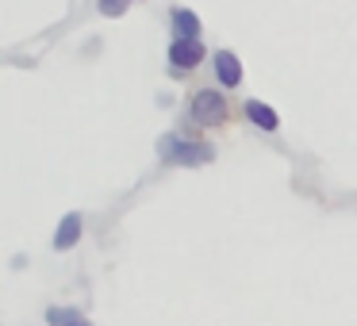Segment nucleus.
Masks as SVG:
<instances>
[{"label":"nucleus","instance_id":"obj_1","mask_svg":"<svg viewBox=\"0 0 357 326\" xmlns=\"http://www.w3.org/2000/svg\"><path fill=\"white\" fill-rule=\"evenodd\" d=\"M158 154H162L165 165H185V169H192V165H208L215 157V150L200 139H185L181 131H173L158 142Z\"/></svg>","mask_w":357,"mask_h":326},{"label":"nucleus","instance_id":"obj_2","mask_svg":"<svg viewBox=\"0 0 357 326\" xmlns=\"http://www.w3.org/2000/svg\"><path fill=\"white\" fill-rule=\"evenodd\" d=\"M188 119H192L196 127H219V123H227V96L215 93V85H211V88H196L192 104H188Z\"/></svg>","mask_w":357,"mask_h":326},{"label":"nucleus","instance_id":"obj_3","mask_svg":"<svg viewBox=\"0 0 357 326\" xmlns=\"http://www.w3.org/2000/svg\"><path fill=\"white\" fill-rule=\"evenodd\" d=\"M165 58H169V73L181 77V73H192L208 62V47H204V39H173Z\"/></svg>","mask_w":357,"mask_h":326},{"label":"nucleus","instance_id":"obj_4","mask_svg":"<svg viewBox=\"0 0 357 326\" xmlns=\"http://www.w3.org/2000/svg\"><path fill=\"white\" fill-rule=\"evenodd\" d=\"M211 70H215L219 88H238L242 85V62L234 50H215L211 54Z\"/></svg>","mask_w":357,"mask_h":326},{"label":"nucleus","instance_id":"obj_5","mask_svg":"<svg viewBox=\"0 0 357 326\" xmlns=\"http://www.w3.org/2000/svg\"><path fill=\"white\" fill-rule=\"evenodd\" d=\"M169 31H173V39H200L204 24H200V16H196L192 8L173 4V8H169Z\"/></svg>","mask_w":357,"mask_h":326},{"label":"nucleus","instance_id":"obj_6","mask_svg":"<svg viewBox=\"0 0 357 326\" xmlns=\"http://www.w3.org/2000/svg\"><path fill=\"white\" fill-rule=\"evenodd\" d=\"M242 116L250 119V123L257 127V131H265V134H273L280 127V116H277V108H269L265 100H246L242 104Z\"/></svg>","mask_w":357,"mask_h":326},{"label":"nucleus","instance_id":"obj_7","mask_svg":"<svg viewBox=\"0 0 357 326\" xmlns=\"http://www.w3.org/2000/svg\"><path fill=\"white\" fill-rule=\"evenodd\" d=\"M81 231H85V219H81V211L62 215V223H58V231H54V249H58V254L77 246V242H81Z\"/></svg>","mask_w":357,"mask_h":326},{"label":"nucleus","instance_id":"obj_8","mask_svg":"<svg viewBox=\"0 0 357 326\" xmlns=\"http://www.w3.org/2000/svg\"><path fill=\"white\" fill-rule=\"evenodd\" d=\"M47 323L50 326H93L77 307H47Z\"/></svg>","mask_w":357,"mask_h":326},{"label":"nucleus","instance_id":"obj_9","mask_svg":"<svg viewBox=\"0 0 357 326\" xmlns=\"http://www.w3.org/2000/svg\"><path fill=\"white\" fill-rule=\"evenodd\" d=\"M127 8H131V0H96V12L104 20H123Z\"/></svg>","mask_w":357,"mask_h":326}]
</instances>
